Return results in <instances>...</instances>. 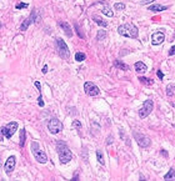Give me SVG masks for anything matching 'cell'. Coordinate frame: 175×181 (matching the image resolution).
Instances as JSON below:
<instances>
[{"instance_id":"1","label":"cell","mask_w":175,"mask_h":181,"mask_svg":"<svg viewBox=\"0 0 175 181\" xmlns=\"http://www.w3.org/2000/svg\"><path fill=\"white\" fill-rule=\"evenodd\" d=\"M56 151L59 154L60 164H68L70 160H73V152L70 151L68 145L64 141H58V144H56Z\"/></svg>"},{"instance_id":"2","label":"cell","mask_w":175,"mask_h":181,"mask_svg":"<svg viewBox=\"0 0 175 181\" xmlns=\"http://www.w3.org/2000/svg\"><path fill=\"white\" fill-rule=\"evenodd\" d=\"M118 32L121 36H125V38H130V39H136L139 35V30L134 24H123L118 27Z\"/></svg>"},{"instance_id":"3","label":"cell","mask_w":175,"mask_h":181,"mask_svg":"<svg viewBox=\"0 0 175 181\" xmlns=\"http://www.w3.org/2000/svg\"><path fill=\"white\" fill-rule=\"evenodd\" d=\"M31 152H33V156L35 157V160L40 164H45L48 161V156L43 150H40V145L39 142L36 141H33L31 142Z\"/></svg>"},{"instance_id":"4","label":"cell","mask_w":175,"mask_h":181,"mask_svg":"<svg viewBox=\"0 0 175 181\" xmlns=\"http://www.w3.org/2000/svg\"><path fill=\"white\" fill-rule=\"evenodd\" d=\"M55 43H56V50H58L59 56L64 60H68L70 58V51H69V48H68L67 43H65L61 38H56Z\"/></svg>"},{"instance_id":"5","label":"cell","mask_w":175,"mask_h":181,"mask_svg":"<svg viewBox=\"0 0 175 181\" xmlns=\"http://www.w3.org/2000/svg\"><path fill=\"white\" fill-rule=\"evenodd\" d=\"M154 109V103H153V100H145L144 101V104L143 106L140 108L139 110V116L140 119H145V118H148L149 115L151 114V111H153Z\"/></svg>"},{"instance_id":"6","label":"cell","mask_w":175,"mask_h":181,"mask_svg":"<svg viewBox=\"0 0 175 181\" xmlns=\"http://www.w3.org/2000/svg\"><path fill=\"white\" fill-rule=\"evenodd\" d=\"M16 130H18V123L16 121L9 123L8 125H5V126L1 127V135L5 136L6 139H10L14 134H15Z\"/></svg>"},{"instance_id":"7","label":"cell","mask_w":175,"mask_h":181,"mask_svg":"<svg viewBox=\"0 0 175 181\" xmlns=\"http://www.w3.org/2000/svg\"><path fill=\"white\" fill-rule=\"evenodd\" d=\"M48 129H49V131L51 134H59L61 130H63V124H61V121L59 119H56V118H51L49 120V123H48Z\"/></svg>"},{"instance_id":"8","label":"cell","mask_w":175,"mask_h":181,"mask_svg":"<svg viewBox=\"0 0 175 181\" xmlns=\"http://www.w3.org/2000/svg\"><path fill=\"white\" fill-rule=\"evenodd\" d=\"M84 91L88 96H98L100 94V89L91 81H86L84 84Z\"/></svg>"},{"instance_id":"9","label":"cell","mask_w":175,"mask_h":181,"mask_svg":"<svg viewBox=\"0 0 175 181\" xmlns=\"http://www.w3.org/2000/svg\"><path fill=\"white\" fill-rule=\"evenodd\" d=\"M134 137H135L136 142L139 144V146H141V147H149L150 146L151 140L146 135H144V134H139V132L135 131L134 132Z\"/></svg>"},{"instance_id":"10","label":"cell","mask_w":175,"mask_h":181,"mask_svg":"<svg viewBox=\"0 0 175 181\" xmlns=\"http://www.w3.org/2000/svg\"><path fill=\"white\" fill-rule=\"evenodd\" d=\"M15 164H16L15 156H9L6 162H5V165H4V170H5L6 175H10L14 171V169H15Z\"/></svg>"},{"instance_id":"11","label":"cell","mask_w":175,"mask_h":181,"mask_svg":"<svg viewBox=\"0 0 175 181\" xmlns=\"http://www.w3.org/2000/svg\"><path fill=\"white\" fill-rule=\"evenodd\" d=\"M35 19H36V11H35V10H33V11L30 13V15L28 16L24 21H23V24H21V26H20V30H21V31L28 30V27H29V26L31 25V23H34V21H35Z\"/></svg>"},{"instance_id":"12","label":"cell","mask_w":175,"mask_h":181,"mask_svg":"<svg viewBox=\"0 0 175 181\" xmlns=\"http://www.w3.org/2000/svg\"><path fill=\"white\" fill-rule=\"evenodd\" d=\"M164 40H165V35H164V32H162V31H157V32H154V34L151 35V44H153V45L163 44Z\"/></svg>"},{"instance_id":"13","label":"cell","mask_w":175,"mask_h":181,"mask_svg":"<svg viewBox=\"0 0 175 181\" xmlns=\"http://www.w3.org/2000/svg\"><path fill=\"white\" fill-rule=\"evenodd\" d=\"M59 25L61 26V29L64 30L65 35H67L68 38H72V36H73V29L70 27V25L68 24V23H67V21H60Z\"/></svg>"},{"instance_id":"14","label":"cell","mask_w":175,"mask_h":181,"mask_svg":"<svg viewBox=\"0 0 175 181\" xmlns=\"http://www.w3.org/2000/svg\"><path fill=\"white\" fill-rule=\"evenodd\" d=\"M134 69H135V71H138V73H145L148 70V66H146L143 61H136L134 65Z\"/></svg>"},{"instance_id":"15","label":"cell","mask_w":175,"mask_h":181,"mask_svg":"<svg viewBox=\"0 0 175 181\" xmlns=\"http://www.w3.org/2000/svg\"><path fill=\"white\" fill-rule=\"evenodd\" d=\"M168 6H163V5H159V4H153L150 5L148 10L153 11V13H159V11H163V10H166Z\"/></svg>"},{"instance_id":"16","label":"cell","mask_w":175,"mask_h":181,"mask_svg":"<svg viewBox=\"0 0 175 181\" xmlns=\"http://www.w3.org/2000/svg\"><path fill=\"white\" fill-rule=\"evenodd\" d=\"M101 11H103V14H105L106 16H109V18H111V16H114V13H113V10H111V8L108 5V4L104 1V8L101 9Z\"/></svg>"},{"instance_id":"17","label":"cell","mask_w":175,"mask_h":181,"mask_svg":"<svg viewBox=\"0 0 175 181\" xmlns=\"http://www.w3.org/2000/svg\"><path fill=\"white\" fill-rule=\"evenodd\" d=\"M93 20L98 25H100L101 27H106L108 26V23L105 20H103L100 16H98V15H93Z\"/></svg>"},{"instance_id":"18","label":"cell","mask_w":175,"mask_h":181,"mask_svg":"<svg viewBox=\"0 0 175 181\" xmlns=\"http://www.w3.org/2000/svg\"><path fill=\"white\" fill-rule=\"evenodd\" d=\"M25 139H26V131H25V129H23V130H20V142H19V146L20 147H24Z\"/></svg>"},{"instance_id":"19","label":"cell","mask_w":175,"mask_h":181,"mask_svg":"<svg viewBox=\"0 0 175 181\" xmlns=\"http://www.w3.org/2000/svg\"><path fill=\"white\" fill-rule=\"evenodd\" d=\"M114 66L118 68V69H120V70H128V69H129V66H128L126 64L121 63L120 60H115V61H114Z\"/></svg>"},{"instance_id":"20","label":"cell","mask_w":175,"mask_h":181,"mask_svg":"<svg viewBox=\"0 0 175 181\" xmlns=\"http://www.w3.org/2000/svg\"><path fill=\"white\" fill-rule=\"evenodd\" d=\"M106 38H108V32H106V30L101 29V30H99V31H98V35H96V40L101 41V40L106 39Z\"/></svg>"},{"instance_id":"21","label":"cell","mask_w":175,"mask_h":181,"mask_svg":"<svg viewBox=\"0 0 175 181\" xmlns=\"http://www.w3.org/2000/svg\"><path fill=\"white\" fill-rule=\"evenodd\" d=\"M164 180H175V169L174 168L169 170V173L164 176Z\"/></svg>"},{"instance_id":"22","label":"cell","mask_w":175,"mask_h":181,"mask_svg":"<svg viewBox=\"0 0 175 181\" xmlns=\"http://www.w3.org/2000/svg\"><path fill=\"white\" fill-rule=\"evenodd\" d=\"M174 91H175V82H171V84H169L166 86V94H168V96H171L174 94Z\"/></svg>"},{"instance_id":"23","label":"cell","mask_w":175,"mask_h":181,"mask_svg":"<svg viewBox=\"0 0 175 181\" xmlns=\"http://www.w3.org/2000/svg\"><path fill=\"white\" fill-rule=\"evenodd\" d=\"M139 80L141 84H145V85H153L154 84V80H151V79H148V77H144V76H140Z\"/></svg>"},{"instance_id":"24","label":"cell","mask_w":175,"mask_h":181,"mask_svg":"<svg viewBox=\"0 0 175 181\" xmlns=\"http://www.w3.org/2000/svg\"><path fill=\"white\" fill-rule=\"evenodd\" d=\"M86 59V55H85L84 53H77L75 54V60H77L78 63H81V61H84V60Z\"/></svg>"},{"instance_id":"25","label":"cell","mask_w":175,"mask_h":181,"mask_svg":"<svg viewBox=\"0 0 175 181\" xmlns=\"http://www.w3.org/2000/svg\"><path fill=\"white\" fill-rule=\"evenodd\" d=\"M96 159L99 161V164H101V165L105 164V161H104V155H103L101 150H96Z\"/></svg>"},{"instance_id":"26","label":"cell","mask_w":175,"mask_h":181,"mask_svg":"<svg viewBox=\"0 0 175 181\" xmlns=\"http://www.w3.org/2000/svg\"><path fill=\"white\" fill-rule=\"evenodd\" d=\"M114 9H115V10H124V9H125V4L124 3H115Z\"/></svg>"},{"instance_id":"27","label":"cell","mask_w":175,"mask_h":181,"mask_svg":"<svg viewBox=\"0 0 175 181\" xmlns=\"http://www.w3.org/2000/svg\"><path fill=\"white\" fill-rule=\"evenodd\" d=\"M74 26H75V30H77V32H78V35H79V38H81V39H84L85 38V35L83 34L81 32V30H80V27H79V25L77 24V23H75L74 24Z\"/></svg>"},{"instance_id":"28","label":"cell","mask_w":175,"mask_h":181,"mask_svg":"<svg viewBox=\"0 0 175 181\" xmlns=\"http://www.w3.org/2000/svg\"><path fill=\"white\" fill-rule=\"evenodd\" d=\"M73 127H75V129H81V123L78 121V120H74V121H73Z\"/></svg>"},{"instance_id":"29","label":"cell","mask_w":175,"mask_h":181,"mask_svg":"<svg viewBox=\"0 0 175 181\" xmlns=\"http://www.w3.org/2000/svg\"><path fill=\"white\" fill-rule=\"evenodd\" d=\"M23 8H28V4L26 3H19L16 5V9H23Z\"/></svg>"},{"instance_id":"30","label":"cell","mask_w":175,"mask_h":181,"mask_svg":"<svg viewBox=\"0 0 175 181\" xmlns=\"http://www.w3.org/2000/svg\"><path fill=\"white\" fill-rule=\"evenodd\" d=\"M154 0H141V1L139 3L140 5H146V4H150V3H153Z\"/></svg>"},{"instance_id":"31","label":"cell","mask_w":175,"mask_h":181,"mask_svg":"<svg viewBox=\"0 0 175 181\" xmlns=\"http://www.w3.org/2000/svg\"><path fill=\"white\" fill-rule=\"evenodd\" d=\"M169 55H175V45L171 46V49L169 50Z\"/></svg>"},{"instance_id":"32","label":"cell","mask_w":175,"mask_h":181,"mask_svg":"<svg viewBox=\"0 0 175 181\" xmlns=\"http://www.w3.org/2000/svg\"><path fill=\"white\" fill-rule=\"evenodd\" d=\"M157 75H158V77H159V79H162V80H163V77H164V74H163L162 71H160V70H158Z\"/></svg>"},{"instance_id":"33","label":"cell","mask_w":175,"mask_h":181,"mask_svg":"<svg viewBox=\"0 0 175 181\" xmlns=\"http://www.w3.org/2000/svg\"><path fill=\"white\" fill-rule=\"evenodd\" d=\"M113 140H114V139H113V137H111V135H110V136L108 137V141H106V144H108V145H110V144L113 142Z\"/></svg>"},{"instance_id":"34","label":"cell","mask_w":175,"mask_h":181,"mask_svg":"<svg viewBox=\"0 0 175 181\" xmlns=\"http://www.w3.org/2000/svg\"><path fill=\"white\" fill-rule=\"evenodd\" d=\"M43 74H46V73H48V65H44V68H43Z\"/></svg>"},{"instance_id":"35","label":"cell","mask_w":175,"mask_h":181,"mask_svg":"<svg viewBox=\"0 0 175 181\" xmlns=\"http://www.w3.org/2000/svg\"><path fill=\"white\" fill-rule=\"evenodd\" d=\"M162 154H164L165 157H168V152H166V151H164V149H162Z\"/></svg>"},{"instance_id":"36","label":"cell","mask_w":175,"mask_h":181,"mask_svg":"<svg viewBox=\"0 0 175 181\" xmlns=\"http://www.w3.org/2000/svg\"><path fill=\"white\" fill-rule=\"evenodd\" d=\"M174 40H175V32H174Z\"/></svg>"}]
</instances>
